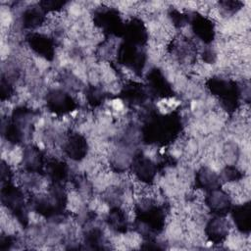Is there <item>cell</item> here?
<instances>
[{"label":"cell","mask_w":251,"mask_h":251,"mask_svg":"<svg viewBox=\"0 0 251 251\" xmlns=\"http://www.w3.org/2000/svg\"><path fill=\"white\" fill-rule=\"evenodd\" d=\"M108 222L109 225L112 226V228L117 231H125L126 229L127 222L126 218V213L119 207L114 208L109 213Z\"/></svg>","instance_id":"cell-12"},{"label":"cell","mask_w":251,"mask_h":251,"mask_svg":"<svg viewBox=\"0 0 251 251\" xmlns=\"http://www.w3.org/2000/svg\"><path fill=\"white\" fill-rule=\"evenodd\" d=\"M197 184L200 188L205 190H213L218 188L220 183V176L208 168H202L197 174Z\"/></svg>","instance_id":"cell-10"},{"label":"cell","mask_w":251,"mask_h":251,"mask_svg":"<svg viewBox=\"0 0 251 251\" xmlns=\"http://www.w3.org/2000/svg\"><path fill=\"white\" fill-rule=\"evenodd\" d=\"M207 207L216 215L224 216L228 213L230 208V197L227 193L218 188L213 189L209 192L206 197Z\"/></svg>","instance_id":"cell-3"},{"label":"cell","mask_w":251,"mask_h":251,"mask_svg":"<svg viewBox=\"0 0 251 251\" xmlns=\"http://www.w3.org/2000/svg\"><path fill=\"white\" fill-rule=\"evenodd\" d=\"M66 153L74 160H81L87 153V142L78 134L71 135L66 142Z\"/></svg>","instance_id":"cell-6"},{"label":"cell","mask_w":251,"mask_h":251,"mask_svg":"<svg viewBox=\"0 0 251 251\" xmlns=\"http://www.w3.org/2000/svg\"><path fill=\"white\" fill-rule=\"evenodd\" d=\"M192 25L195 34H197L203 41L209 42L213 40L214 25L211 21L202 16H197L193 19Z\"/></svg>","instance_id":"cell-8"},{"label":"cell","mask_w":251,"mask_h":251,"mask_svg":"<svg viewBox=\"0 0 251 251\" xmlns=\"http://www.w3.org/2000/svg\"><path fill=\"white\" fill-rule=\"evenodd\" d=\"M133 174L144 183H149L155 176V166L153 162L144 156L137 157L132 162Z\"/></svg>","instance_id":"cell-4"},{"label":"cell","mask_w":251,"mask_h":251,"mask_svg":"<svg viewBox=\"0 0 251 251\" xmlns=\"http://www.w3.org/2000/svg\"><path fill=\"white\" fill-rule=\"evenodd\" d=\"M2 203L10 210L12 214L17 216L21 221L22 218L25 219V205L24 194L17 187L8 185L2 190Z\"/></svg>","instance_id":"cell-1"},{"label":"cell","mask_w":251,"mask_h":251,"mask_svg":"<svg viewBox=\"0 0 251 251\" xmlns=\"http://www.w3.org/2000/svg\"><path fill=\"white\" fill-rule=\"evenodd\" d=\"M23 161L25 169L28 170L30 174L38 173L43 167L41 152L33 146L25 148L23 155Z\"/></svg>","instance_id":"cell-7"},{"label":"cell","mask_w":251,"mask_h":251,"mask_svg":"<svg viewBox=\"0 0 251 251\" xmlns=\"http://www.w3.org/2000/svg\"><path fill=\"white\" fill-rule=\"evenodd\" d=\"M29 44L34 52L46 58L53 54V44L50 38L43 34H30Z\"/></svg>","instance_id":"cell-9"},{"label":"cell","mask_w":251,"mask_h":251,"mask_svg":"<svg viewBox=\"0 0 251 251\" xmlns=\"http://www.w3.org/2000/svg\"><path fill=\"white\" fill-rule=\"evenodd\" d=\"M228 223L220 217L211 220L206 226V233L211 241L216 243L226 239L228 234Z\"/></svg>","instance_id":"cell-5"},{"label":"cell","mask_w":251,"mask_h":251,"mask_svg":"<svg viewBox=\"0 0 251 251\" xmlns=\"http://www.w3.org/2000/svg\"><path fill=\"white\" fill-rule=\"evenodd\" d=\"M250 210H249V204L245 203L241 206H236L233 209V219L234 223L237 226V228L244 231L245 229H249L250 226Z\"/></svg>","instance_id":"cell-11"},{"label":"cell","mask_w":251,"mask_h":251,"mask_svg":"<svg viewBox=\"0 0 251 251\" xmlns=\"http://www.w3.org/2000/svg\"><path fill=\"white\" fill-rule=\"evenodd\" d=\"M47 105L52 112L63 115L73 111L75 106L72 96L69 93L59 89H54L48 93Z\"/></svg>","instance_id":"cell-2"},{"label":"cell","mask_w":251,"mask_h":251,"mask_svg":"<svg viewBox=\"0 0 251 251\" xmlns=\"http://www.w3.org/2000/svg\"><path fill=\"white\" fill-rule=\"evenodd\" d=\"M44 23V17L41 12L35 8L26 10L23 15V25L28 28L40 26Z\"/></svg>","instance_id":"cell-13"}]
</instances>
